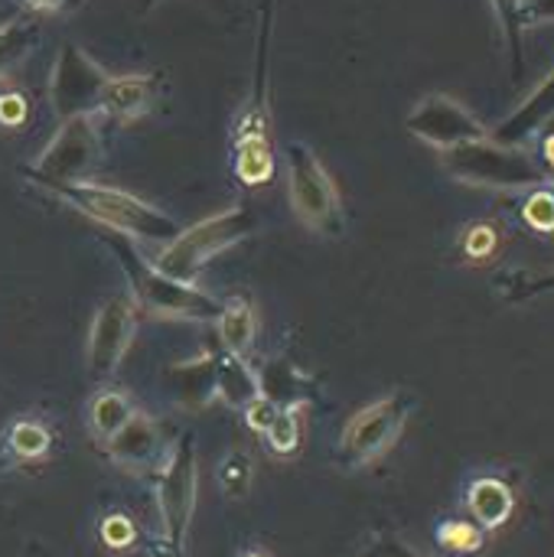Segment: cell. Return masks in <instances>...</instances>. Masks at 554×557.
<instances>
[{
    "mask_svg": "<svg viewBox=\"0 0 554 557\" xmlns=\"http://www.w3.org/2000/svg\"><path fill=\"white\" fill-rule=\"evenodd\" d=\"M98 163H101V134H98L95 114L69 117V121H59V131L46 144L39 160L29 166H20V176L46 189L56 183H82Z\"/></svg>",
    "mask_w": 554,
    "mask_h": 557,
    "instance_id": "9",
    "label": "cell"
},
{
    "mask_svg": "<svg viewBox=\"0 0 554 557\" xmlns=\"http://www.w3.org/2000/svg\"><path fill=\"white\" fill-rule=\"evenodd\" d=\"M219 476V490L225 499L238 503L251 493V480H255V460L245 454V450H229L216 470Z\"/></svg>",
    "mask_w": 554,
    "mask_h": 557,
    "instance_id": "26",
    "label": "cell"
},
{
    "mask_svg": "<svg viewBox=\"0 0 554 557\" xmlns=\"http://www.w3.org/2000/svg\"><path fill=\"white\" fill-rule=\"evenodd\" d=\"M278 0H261L255 72L248 98L232 131V173L242 186L258 189L274 180V114H271V39Z\"/></svg>",
    "mask_w": 554,
    "mask_h": 557,
    "instance_id": "1",
    "label": "cell"
},
{
    "mask_svg": "<svg viewBox=\"0 0 554 557\" xmlns=\"http://www.w3.org/2000/svg\"><path fill=\"white\" fill-rule=\"evenodd\" d=\"M173 441L163 437V424L147 411H134L124 428L104 444L108 460L131 476H153Z\"/></svg>",
    "mask_w": 554,
    "mask_h": 557,
    "instance_id": "13",
    "label": "cell"
},
{
    "mask_svg": "<svg viewBox=\"0 0 554 557\" xmlns=\"http://www.w3.org/2000/svg\"><path fill=\"white\" fill-rule=\"evenodd\" d=\"M554 117V72L532 91V98L516 111L509 114L490 137L496 144H506V147H519L526 144L532 134H539L549 121Z\"/></svg>",
    "mask_w": 554,
    "mask_h": 557,
    "instance_id": "18",
    "label": "cell"
},
{
    "mask_svg": "<svg viewBox=\"0 0 554 557\" xmlns=\"http://www.w3.org/2000/svg\"><path fill=\"white\" fill-rule=\"evenodd\" d=\"M108 82H111V72L101 62H95L82 46L62 42L56 65H52V82H49L52 114L59 121L98 114Z\"/></svg>",
    "mask_w": 554,
    "mask_h": 557,
    "instance_id": "10",
    "label": "cell"
},
{
    "mask_svg": "<svg viewBox=\"0 0 554 557\" xmlns=\"http://www.w3.org/2000/svg\"><path fill=\"white\" fill-rule=\"evenodd\" d=\"M36 39H39V23L33 16L0 26V75L13 69L36 46Z\"/></svg>",
    "mask_w": 554,
    "mask_h": 557,
    "instance_id": "27",
    "label": "cell"
},
{
    "mask_svg": "<svg viewBox=\"0 0 554 557\" xmlns=\"http://www.w3.org/2000/svg\"><path fill=\"white\" fill-rule=\"evenodd\" d=\"M438 545L451 555H477L487 545V532L477 522L447 519L438 525Z\"/></svg>",
    "mask_w": 554,
    "mask_h": 557,
    "instance_id": "28",
    "label": "cell"
},
{
    "mask_svg": "<svg viewBox=\"0 0 554 557\" xmlns=\"http://www.w3.org/2000/svg\"><path fill=\"white\" fill-rule=\"evenodd\" d=\"M137 333V307L127 294L108 297L88 326V339H85V369L91 382L108 385L111 375L118 372V366L124 362L131 343Z\"/></svg>",
    "mask_w": 554,
    "mask_h": 557,
    "instance_id": "11",
    "label": "cell"
},
{
    "mask_svg": "<svg viewBox=\"0 0 554 557\" xmlns=\"http://www.w3.org/2000/svg\"><path fill=\"white\" fill-rule=\"evenodd\" d=\"M467 509L483 532L503 529L516 512V493L496 476H480L467 486Z\"/></svg>",
    "mask_w": 554,
    "mask_h": 557,
    "instance_id": "20",
    "label": "cell"
},
{
    "mask_svg": "<svg viewBox=\"0 0 554 557\" xmlns=\"http://www.w3.org/2000/svg\"><path fill=\"white\" fill-rule=\"evenodd\" d=\"M23 114H26V101L20 98V95H7V98H0V124H20L23 121Z\"/></svg>",
    "mask_w": 554,
    "mask_h": 557,
    "instance_id": "34",
    "label": "cell"
},
{
    "mask_svg": "<svg viewBox=\"0 0 554 557\" xmlns=\"http://www.w3.org/2000/svg\"><path fill=\"white\" fill-rule=\"evenodd\" d=\"M493 3V13H496V23H500V33H503V42L513 55V72L522 75L526 69V55H522V33H526V0H490Z\"/></svg>",
    "mask_w": 554,
    "mask_h": 557,
    "instance_id": "24",
    "label": "cell"
},
{
    "mask_svg": "<svg viewBox=\"0 0 554 557\" xmlns=\"http://www.w3.org/2000/svg\"><path fill=\"white\" fill-rule=\"evenodd\" d=\"M242 557H271V555H268V552H261V548H248Z\"/></svg>",
    "mask_w": 554,
    "mask_h": 557,
    "instance_id": "37",
    "label": "cell"
},
{
    "mask_svg": "<svg viewBox=\"0 0 554 557\" xmlns=\"http://www.w3.org/2000/svg\"><path fill=\"white\" fill-rule=\"evenodd\" d=\"M196 499H199L196 434H180L153 473V503H157V516H160L163 557L186 555V539H189Z\"/></svg>",
    "mask_w": 554,
    "mask_h": 557,
    "instance_id": "5",
    "label": "cell"
},
{
    "mask_svg": "<svg viewBox=\"0 0 554 557\" xmlns=\"http://www.w3.org/2000/svg\"><path fill=\"white\" fill-rule=\"evenodd\" d=\"M464 255L470 258V261H487L493 251H496V245H500V235H496V228L490 225V222H473L467 232H464Z\"/></svg>",
    "mask_w": 554,
    "mask_h": 557,
    "instance_id": "30",
    "label": "cell"
},
{
    "mask_svg": "<svg viewBox=\"0 0 554 557\" xmlns=\"http://www.w3.org/2000/svg\"><path fill=\"white\" fill-rule=\"evenodd\" d=\"M496 290L509 304H526V300L554 294V268L542 271V274H532V271H506V274L496 277Z\"/></svg>",
    "mask_w": 554,
    "mask_h": 557,
    "instance_id": "25",
    "label": "cell"
},
{
    "mask_svg": "<svg viewBox=\"0 0 554 557\" xmlns=\"http://www.w3.org/2000/svg\"><path fill=\"white\" fill-rule=\"evenodd\" d=\"M304 434H307V408L304 405H294V408H281L274 424L261 434L268 450L278 457V460H291L300 454L304 447Z\"/></svg>",
    "mask_w": 554,
    "mask_h": 557,
    "instance_id": "23",
    "label": "cell"
},
{
    "mask_svg": "<svg viewBox=\"0 0 554 557\" xmlns=\"http://www.w3.org/2000/svg\"><path fill=\"white\" fill-rule=\"evenodd\" d=\"M29 13H62L69 7H75L78 0H20Z\"/></svg>",
    "mask_w": 554,
    "mask_h": 557,
    "instance_id": "35",
    "label": "cell"
},
{
    "mask_svg": "<svg viewBox=\"0 0 554 557\" xmlns=\"http://www.w3.org/2000/svg\"><path fill=\"white\" fill-rule=\"evenodd\" d=\"M284 153H287V199L294 215L310 232L340 238L346 232V212L333 176L304 140H291Z\"/></svg>",
    "mask_w": 554,
    "mask_h": 557,
    "instance_id": "7",
    "label": "cell"
},
{
    "mask_svg": "<svg viewBox=\"0 0 554 557\" xmlns=\"http://www.w3.org/2000/svg\"><path fill=\"white\" fill-rule=\"evenodd\" d=\"M134 411H137V405H134V398H131L127 392L111 388V385L98 388V392L91 395V401H88V411H85L91 437L104 447V444L124 428V421H127Z\"/></svg>",
    "mask_w": 554,
    "mask_h": 557,
    "instance_id": "22",
    "label": "cell"
},
{
    "mask_svg": "<svg viewBox=\"0 0 554 557\" xmlns=\"http://www.w3.org/2000/svg\"><path fill=\"white\" fill-rule=\"evenodd\" d=\"M405 124H408V131L418 140H424V144H431L438 150H451V147H460V144L487 137V127L464 104H457L447 95L421 98Z\"/></svg>",
    "mask_w": 554,
    "mask_h": 557,
    "instance_id": "12",
    "label": "cell"
},
{
    "mask_svg": "<svg viewBox=\"0 0 554 557\" xmlns=\"http://www.w3.org/2000/svg\"><path fill=\"white\" fill-rule=\"evenodd\" d=\"M46 193H52L69 209L88 215L101 228L118 232V235H127L134 242L167 245L180 232V222L176 219H170L157 206L144 202L140 196L124 193V189H114V186H101V183L82 180V183H56V186H46Z\"/></svg>",
    "mask_w": 554,
    "mask_h": 557,
    "instance_id": "3",
    "label": "cell"
},
{
    "mask_svg": "<svg viewBox=\"0 0 554 557\" xmlns=\"http://www.w3.org/2000/svg\"><path fill=\"white\" fill-rule=\"evenodd\" d=\"M545 157H549V160L554 163V134L549 137V140H545Z\"/></svg>",
    "mask_w": 554,
    "mask_h": 557,
    "instance_id": "36",
    "label": "cell"
},
{
    "mask_svg": "<svg viewBox=\"0 0 554 557\" xmlns=\"http://www.w3.org/2000/svg\"><path fill=\"white\" fill-rule=\"evenodd\" d=\"M157 75L153 72H140V75H111L104 95H101V108L98 114L118 121V124H131L137 117H144L153 101H157Z\"/></svg>",
    "mask_w": 554,
    "mask_h": 557,
    "instance_id": "14",
    "label": "cell"
},
{
    "mask_svg": "<svg viewBox=\"0 0 554 557\" xmlns=\"http://www.w3.org/2000/svg\"><path fill=\"white\" fill-rule=\"evenodd\" d=\"M219 349H199L193 359H180L167 369L170 395L183 408H202L212 401V372H216Z\"/></svg>",
    "mask_w": 554,
    "mask_h": 557,
    "instance_id": "16",
    "label": "cell"
},
{
    "mask_svg": "<svg viewBox=\"0 0 554 557\" xmlns=\"http://www.w3.org/2000/svg\"><path fill=\"white\" fill-rule=\"evenodd\" d=\"M98 539L108 552H131L137 545V525L127 512L111 509L108 516H101L98 522Z\"/></svg>",
    "mask_w": 554,
    "mask_h": 557,
    "instance_id": "29",
    "label": "cell"
},
{
    "mask_svg": "<svg viewBox=\"0 0 554 557\" xmlns=\"http://www.w3.org/2000/svg\"><path fill=\"white\" fill-rule=\"evenodd\" d=\"M415 408H418V401L402 388H395V392L376 398L372 405L359 408L346 421V428L336 441V463L349 473L379 463L405 434Z\"/></svg>",
    "mask_w": 554,
    "mask_h": 557,
    "instance_id": "6",
    "label": "cell"
},
{
    "mask_svg": "<svg viewBox=\"0 0 554 557\" xmlns=\"http://www.w3.org/2000/svg\"><path fill=\"white\" fill-rule=\"evenodd\" d=\"M359 557H424V555H418V552H415L411 545H405L402 539L376 535V539L369 542V548H366Z\"/></svg>",
    "mask_w": 554,
    "mask_h": 557,
    "instance_id": "33",
    "label": "cell"
},
{
    "mask_svg": "<svg viewBox=\"0 0 554 557\" xmlns=\"http://www.w3.org/2000/svg\"><path fill=\"white\" fill-rule=\"evenodd\" d=\"M0 444L7 450V457L16 460V463H42L52 454V447H56V434H52V428L42 418L20 414V418H13L3 428Z\"/></svg>",
    "mask_w": 554,
    "mask_h": 557,
    "instance_id": "21",
    "label": "cell"
},
{
    "mask_svg": "<svg viewBox=\"0 0 554 557\" xmlns=\"http://www.w3.org/2000/svg\"><path fill=\"white\" fill-rule=\"evenodd\" d=\"M526 222L535 228V232H545V235H552L554 232V189H535L532 196H529V202H526Z\"/></svg>",
    "mask_w": 554,
    "mask_h": 557,
    "instance_id": "31",
    "label": "cell"
},
{
    "mask_svg": "<svg viewBox=\"0 0 554 557\" xmlns=\"http://www.w3.org/2000/svg\"><path fill=\"white\" fill-rule=\"evenodd\" d=\"M278 411H281V408H278L274 401H268L264 395H258L251 405H245V408H242V418H245V424H248V428H251V431L261 437V434H264V431L274 424Z\"/></svg>",
    "mask_w": 554,
    "mask_h": 557,
    "instance_id": "32",
    "label": "cell"
},
{
    "mask_svg": "<svg viewBox=\"0 0 554 557\" xmlns=\"http://www.w3.org/2000/svg\"><path fill=\"white\" fill-rule=\"evenodd\" d=\"M258 395H261L258 372L242 356H232V352L219 349L216 352V372H212V401L242 411Z\"/></svg>",
    "mask_w": 554,
    "mask_h": 557,
    "instance_id": "17",
    "label": "cell"
},
{
    "mask_svg": "<svg viewBox=\"0 0 554 557\" xmlns=\"http://www.w3.org/2000/svg\"><path fill=\"white\" fill-rule=\"evenodd\" d=\"M101 242L108 245V251L118 258L124 281H127V297L134 300V307L147 310L150 317L170 320V323H216L222 300L202 294L196 284H183L167 277L163 271L153 268V261H147L140 255V248L134 245V238L118 235V232H101Z\"/></svg>",
    "mask_w": 554,
    "mask_h": 557,
    "instance_id": "2",
    "label": "cell"
},
{
    "mask_svg": "<svg viewBox=\"0 0 554 557\" xmlns=\"http://www.w3.org/2000/svg\"><path fill=\"white\" fill-rule=\"evenodd\" d=\"M258 385H261V395L268 401H274L278 408H294V405H304L310 408L320 395V385L317 379H310L307 372H300L287 356H271L261 369H258Z\"/></svg>",
    "mask_w": 554,
    "mask_h": 557,
    "instance_id": "15",
    "label": "cell"
},
{
    "mask_svg": "<svg viewBox=\"0 0 554 557\" xmlns=\"http://www.w3.org/2000/svg\"><path fill=\"white\" fill-rule=\"evenodd\" d=\"M255 232H258V215L245 202H235L209 219H199L196 225L180 228L167 245H160L153 268L173 281L193 284L212 258L242 245Z\"/></svg>",
    "mask_w": 554,
    "mask_h": 557,
    "instance_id": "4",
    "label": "cell"
},
{
    "mask_svg": "<svg viewBox=\"0 0 554 557\" xmlns=\"http://www.w3.org/2000/svg\"><path fill=\"white\" fill-rule=\"evenodd\" d=\"M441 163L444 170L467 183V186H487V189H526V186H542L545 183V170L539 166V160H532L529 153L496 144L490 134L451 150H441Z\"/></svg>",
    "mask_w": 554,
    "mask_h": 557,
    "instance_id": "8",
    "label": "cell"
},
{
    "mask_svg": "<svg viewBox=\"0 0 554 557\" xmlns=\"http://www.w3.org/2000/svg\"><path fill=\"white\" fill-rule=\"evenodd\" d=\"M216 333H219V343L225 352L242 356V359L251 352V346L258 339V310L245 290L222 300V310L216 317Z\"/></svg>",
    "mask_w": 554,
    "mask_h": 557,
    "instance_id": "19",
    "label": "cell"
}]
</instances>
